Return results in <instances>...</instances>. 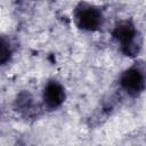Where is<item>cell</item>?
<instances>
[{
  "label": "cell",
  "instance_id": "cell-1",
  "mask_svg": "<svg viewBox=\"0 0 146 146\" xmlns=\"http://www.w3.org/2000/svg\"><path fill=\"white\" fill-rule=\"evenodd\" d=\"M112 35L120 43L121 50L125 56L135 57L141 50V35L131 21H122L117 23L113 29Z\"/></svg>",
  "mask_w": 146,
  "mask_h": 146
},
{
  "label": "cell",
  "instance_id": "cell-2",
  "mask_svg": "<svg viewBox=\"0 0 146 146\" xmlns=\"http://www.w3.org/2000/svg\"><path fill=\"white\" fill-rule=\"evenodd\" d=\"M76 25L84 31H97L104 22L100 9L88 2H80L74 9Z\"/></svg>",
  "mask_w": 146,
  "mask_h": 146
},
{
  "label": "cell",
  "instance_id": "cell-3",
  "mask_svg": "<svg viewBox=\"0 0 146 146\" xmlns=\"http://www.w3.org/2000/svg\"><path fill=\"white\" fill-rule=\"evenodd\" d=\"M120 84L128 95L131 97H137L144 91L146 87V79L139 68L130 67L121 74Z\"/></svg>",
  "mask_w": 146,
  "mask_h": 146
},
{
  "label": "cell",
  "instance_id": "cell-4",
  "mask_svg": "<svg viewBox=\"0 0 146 146\" xmlns=\"http://www.w3.org/2000/svg\"><path fill=\"white\" fill-rule=\"evenodd\" d=\"M65 97H66L65 89L59 82L49 81L46 84L42 94V100H43L44 107H47L48 110L52 111L58 108L64 103Z\"/></svg>",
  "mask_w": 146,
  "mask_h": 146
},
{
  "label": "cell",
  "instance_id": "cell-5",
  "mask_svg": "<svg viewBox=\"0 0 146 146\" xmlns=\"http://www.w3.org/2000/svg\"><path fill=\"white\" fill-rule=\"evenodd\" d=\"M15 107L19 113H22L24 115H31V114L35 113V111H34L35 105H34L32 96L29 92H21L17 96V98L15 100Z\"/></svg>",
  "mask_w": 146,
  "mask_h": 146
},
{
  "label": "cell",
  "instance_id": "cell-6",
  "mask_svg": "<svg viewBox=\"0 0 146 146\" xmlns=\"http://www.w3.org/2000/svg\"><path fill=\"white\" fill-rule=\"evenodd\" d=\"M10 54H11V50L9 47V42L2 36L1 38V48H0V62L2 65H5L9 60Z\"/></svg>",
  "mask_w": 146,
  "mask_h": 146
}]
</instances>
